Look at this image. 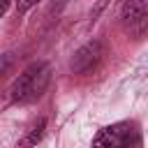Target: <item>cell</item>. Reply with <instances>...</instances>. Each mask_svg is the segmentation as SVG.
<instances>
[{"mask_svg":"<svg viewBox=\"0 0 148 148\" xmlns=\"http://www.w3.org/2000/svg\"><path fill=\"white\" fill-rule=\"evenodd\" d=\"M49 81H51V67L46 62H32L14 79V83L9 88L12 102L30 104V102L39 99L44 95V90L49 88Z\"/></svg>","mask_w":148,"mask_h":148,"instance_id":"obj_1","label":"cell"},{"mask_svg":"<svg viewBox=\"0 0 148 148\" xmlns=\"http://www.w3.org/2000/svg\"><path fill=\"white\" fill-rule=\"evenodd\" d=\"M90 148H141L139 125L130 120L106 125L95 134Z\"/></svg>","mask_w":148,"mask_h":148,"instance_id":"obj_2","label":"cell"},{"mask_svg":"<svg viewBox=\"0 0 148 148\" xmlns=\"http://www.w3.org/2000/svg\"><path fill=\"white\" fill-rule=\"evenodd\" d=\"M120 23L134 39L148 35V0H125L120 5Z\"/></svg>","mask_w":148,"mask_h":148,"instance_id":"obj_3","label":"cell"},{"mask_svg":"<svg viewBox=\"0 0 148 148\" xmlns=\"http://www.w3.org/2000/svg\"><path fill=\"white\" fill-rule=\"evenodd\" d=\"M104 53H106L104 44H102L99 39H90V42H86L81 49H76V53L72 56L69 67H72L74 74H90V72L102 62Z\"/></svg>","mask_w":148,"mask_h":148,"instance_id":"obj_4","label":"cell"},{"mask_svg":"<svg viewBox=\"0 0 148 148\" xmlns=\"http://www.w3.org/2000/svg\"><path fill=\"white\" fill-rule=\"evenodd\" d=\"M44 132H46V118H39L37 120V125L16 143V148H32V146H37L39 141H42V136H44Z\"/></svg>","mask_w":148,"mask_h":148,"instance_id":"obj_5","label":"cell"},{"mask_svg":"<svg viewBox=\"0 0 148 148\" xmlns=\"http://www.w3.org/2000/svg\"><path fill=\"white\" fill-rule=\"evenodd\" d=\"M14 2H16V12H18V14H25L28 9H32V7H35L37 2H42V0H14Z\"/></svg>","mask_w":148,"mask_h":148,"instance_id":"obj_6","label":"cell"},{"mask_svg":"<svg viewBox=\"0 0 148 148\" xmlns=\"http://www.w3.org/2000/svg\"><path fill=\"white\" fill-rule=\"evenodd\" d=\"M9 2H12V0H0V16H2V14L9 9Z\"/></svg>","mask_w":148,"mask_h":148,"instance_id":"obj_7","label":"cell"}]
</instances>
